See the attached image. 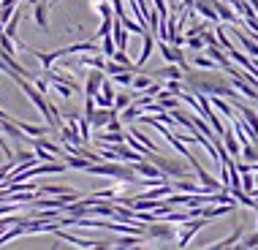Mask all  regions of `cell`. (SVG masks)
Instances as JSON below:
<instances>
[{"label":"cell","instance_id":"obj_1","mask_svg":"<svg viewBox=\"0 0 258 250\" xmlns=\"http://www.w3.org/2000/svg\"><path fill=\"white\" fill-rule=\"evenodd\" d=\"M182 85H185L187 93H193V95L204 93V95H220V98H236L231 79L223 76L220 71H212V68H204V71H190V68H185Z\"/></svg>","mask_w":258,"mask_h":250},{"label":"cell","instance_id":"obj_2","mask_svg":"<svg viewBox=\"0 0 258 250\" xmlns=\"http://www.w3.org/2000/svg\"><path fill=\"white\" fill-rule=\"evenodd\" d=\"M90 174H98V177H111L117 182H128V185H136L139 174L134 171L131 163H122V161H98V163H87Z\"/></svg>","mask_w":258,"mask_h":250},{"label":"cell","instance_id":"obj_3","mask_svg":"<svg viewBox=\"0 0 258 250\" xmlns=\"http://www.w3.org/2000/svg\"><path fill=\"white\" fill-rule=\"evenodd\" d=\"M147 161L155 163L166 177H190V169H187L182 161H177V158H166V155H158V152H152Z\"/></svg>","mask_w":258,"mask_h":250},{"label":"cell","instance_id":"obj_4","mask_svg":"<svg viewBox=\"0 0 258 250\" xmlns=\"http://www.w3.org/2000/svg\"><path fill=\"white\" fill-rule=\"evenodd\" d=\"M144 234H147L150 239H163V242H171L174 237H177L174 226L169 223V220H163V218H158V220H152V223L144 226Z\"/></svg>","mask_w":258,"mask_h":250},{"label":"cell","instance_id":"obj_5","mask_svg":"<svg viewBox=\"0 0 258 250\" xmlns=\"http://www.w3.org/2000/svg\"><path fill=\"white\" fill-rule=\"evenodd\" d=\"M187 228H182L179 231V237H177V247H187L190 245V239L199 234V228H204V226H209V218H204V215H199V218H193V220H187Z\"/></svg>","mask_w":258,"mask_h":250},{"label":"cell","instance_id":"obj_6","mask_svg":"<svg viewBox=\"0 0 258 250\" xmlns=\"http://www.w3.org/2000/svg\"><path fill=\"white\" fill-rule=\"evenodd\" d=\"M52 234H57L60 239H66L68 245H76V247H109L111 242H103V239H82V237H74V234H68L66 228H54Z\"/></svg>","mask_w":258,"mask_h":250},{"label":"cell","instance_id":"obj_7","mask_svg":"<svg viewBox=\"0 0 258 250\" xmlns=\"http://www.w3.org/2000/svg\"><path fill=\"white\" fill-rule=\"evenodd\" d=\"M160 41V54H163L166 60L169 62H177V66H182V71L187 68V62H185V54H182V49H179V46H174V44H169V41H163V38H158Z\"/></svg>","mask_w":258,"mask_h":250},{"label":"cell","instance_id":"obj_8","mask_svg":"<svg viewBox=\"0 0 258 250\" xmlns=\"http://www.w3.org/2000/svg\"><path fill=\"white\" fill-rule=\"evenodd\" d=\"M220 139H223V142H220V144H223V150H226L231 158H239V152H242V144H239V139L234 136V131H231V128H226V131L220 134Z\"/></svg>","mask_w":258,"mask_h":250},{"label":"cell","instance_id":"obj_9","mask_svg":"<svg viewBox=\"0 0 258 250\" xmlns=\"http://www.w3.org/2000/svg\"><path fill=\"white\" fill-rule=\"evenodd\" d=\"M14 125H17L22 134L27 136H33V139H38V136H46V134H52L54 128H49V125H30V122H22V120H11Z\"/></svg>","mask_w":258,"mask_h":250},{"label":"cell","instance_id":"obj_10","mask_svg":"<svg viewBox=\"0 0 258 250\" xmlns=\"http://www.w3.org/2000/svg\"><path fill=\"white\" fill-rule=\"evenodd\" d=\"M36 6V11H33V19H36V25H38V30H44V33H49V6L44 3V0H38V3H33Z\"/></svg>","mask_w":258,"mask_h":250},{"label":"cell","instance_id":"obj_11","mask_svg":"<svg viewBox=\"0 0 258 250\" xmlns=\"http://www.w3.org/2000/svg\"><path fill=\"white\" fill-rule=\"evenodd\" d=\"M106 79V74H103V68H93L90 71V76H87V82H85V93L87 95H95L101 90V82Z\"/></svg>","mask_w":258,"mask_h":250},{"label":"cell","instance_id":"obj_12","mask_svg":"<svg viewBox=\"0 0 258 250\" xmlns=\"http://www.w3.org/2000/svg\"><path fill=\"white\" fill-rule=\"evenodd\" d=\"M142 36H144V46H142V57H139V62H136V66L144 71V66H147V60H150L152 49H155V36H152L150 30H144Z\"/></svg>","mask_w":258,"mask_h":250},{"label":"cell","instance_id":"obj_13","mask_svg":"<svg viewBox=\"0 0 258 250\" xmlns=\"http://www.w3.org/2000/svg\"><path fill=\"white\" fill-rule=\"evenodd\" d=\"M152 79H182V66H177V62H169L166 68H158Z\"/></svg>","mask_w":258,"mask_h":250},{"label":"cell","instance_id":"obj_14","mask_svg":"<svg viewBox=\"0 0 258 250\" xmlns=\"http://www.w3.org/2000/svg\"><path fill=\"white\" fill-rule=\"evenodd\" d=\"M95 139L103 144H120V142H125V131H103L101 128V134H95Z\"/></svg>","mask_w":258,"mask_h":250},{"label":"cell","instance_id":"obj_15","mask_svg":"<svg viewBox=\"0 0 258 250\" xmlns=\"http://www.w3.org/2000/svg\"><path fill=\"white\" fill-rule=\"evenodd\" d=\"M239 239H242V226H236L234 231H231V237H226V239H220V242H207V245H201V247H231Z\"/></svg>","mask_w":258,"mask_h":250},{"label":"cell","instance_id":"obj_16","mask_svg":"<svg viewBox=\"0 0 258 250\" xmlns=\"http://www.w3.org/2000/svg\"><path fill=\"white\" fill-rule=\"evenodd\" d=\"M209 103H212V109H218L220 114H226L228 120L234 117V106H231V103H226V101L220 98V95H209Z\"/></svg>","mask_w":258,"mask_h":250},{"label":"cell","instance_id":"obj_17","mask_svg":"<svg viewBox=\"0 0 258 250\" xmlns=\"http://www.w3.org/2000/svg\"><path fill=\"white\" fill-rule=\"evenodd\" d=\"M128 134L134 136V139H139V142H142V144H144V147H147V150H152V152H155V144H152V139H150L147 134H144L142 128H136L134 122H131V131H128Z\"/></svg>","mask_w":258,"mask_h":250},{"label":"cell","instance_id":"obj_18","mask_svg":"<svg viewBox=\"0 0 258 250\" xmlns=\"http://www.w3.org/2000/svg\"><path fill=\"white\" fill-rule=\"evenodd\" d=\"M239 155L245 158L247 163L258 161V144H255V142H247V144H242V152H239Z\"/></svg>","mask_w":258,"mask_h":250},{"label":"cell","instance_id":"obj_19","mask_svg":"<svg viewBox=\"0 0 258 250\" xmlns=\"http://www.w3.org/2000/svg\"><path fill=\"white\" fill-rule=\"evenodd\" d=\"M131 101H134V95H131V93H117V90H114V101H111V106L120 112V109H125Z\"/></svg>","mask_w":258,"mask_h":250},{"label":"cell","instance_id":"obj_20","mask_svg":"<svg viewBox=\"0 0 258 250\" xmlns=\"http://www.w3.org/2000/svg\"><path fill=\"white\" fill-rule=\"evenodd\" d=\"M76 128H79V136H82V142H90V120L85 114H82V120L76 117Z\"/></svg>","mask_w":258,"mask_h":250},{"label":"cell","instance_id":"obj_21","mask_svg":"<svg viewBox=\"0 0 258 250\" xmlns=\"http://www.w3.org/2000/svg\"><path fill=\"white\" fill-rule=\"evenodd\" d=\"M185 46L187 49H196V52H204V38L201 36H185Z\"/></svg>","mask_w":258,"mask_h":250},{"label":"cell","instance_id":"obj_22","mask_svg":"<svg viewBox=\"0 0 258 250\" xmlns=\"http://www.w3.org/2000/svg\"><path fill=\"white\" fill-rule=\"evenodd\" d=\"M193 66L196 68H218V62H215L212 57H207V54H196V60H193Z\"/></svg>","mask_w":258,"mask_h":250},{"label":"cell","instance_id":"obj_23","mask_svg":"<svg viewBox=\"0 0 258 250\" xmlns=\"http://www.w3.org/2000/svg\"><path fill=\"white\" fill-rule=\"evenodd\" d=\"M14 46H17V44H14L6 33H0V52H3V54H14V52H17Z\"/></svg>","mask_w":258,"mask_h":250},{"label":"cell","instance_id":"obj_24","mask_svg":"<svg viewBox=\"0 0 258 250\" xmlns=\"http://www.w3.org/2000/svg\"><path fill=\"white\" fill-rule=\"evenodd\" d=\"M117 46H114V38H111V33L109 36H103V44H101V54L103 57H111V52H114Z\"/></svg>","mask_w":258,"mask_h":250},{"label":"cell","instance_id":"obj_25","mask_svg":"<svg viewBox=\"0 0 258 250\" xmlns=\"http://www.w3.org/2000/svg\"><path fill=\"white\" fill-rule=\"evenodd\" d=\"M95 9H98L101 19H111V17H114V14H111V6L106 3V0H95Z\"/></svg>","mask_w":258,"mask_h":250},{"label":"cell","instance_id":"obj_26","mask_svg":"<svg viewBox=\"0 0 258 250\" xmlns=\"http://www.w3.org/2000/svg\"><path fill=\"white\" fill-rule=\"evenodd\" d=\"M166 112H171V109H179V98H174V95H166V98H160Z\"/></svg>","mask_w":258,"mask_h":250},{"label":"cell","instance_id":"obj_27","mask_svg":"<svg viewBox=\"0 0 258 250\" xmlns=\"http://www.w3.org/2000/svg\"><path fill=\"white\" fill-rule=\"evenodd\" d=\"M236 247H258V231L250 234V237H245V239H239V245H236Z\"/></svg>","mask_w":258,"mask_h":250},{"label":"cell","instance_id":"obj_28","mask_svg":"<svg viewBox=\"0 0 258 250\" xmlns=\"http://www.w3.org/2000/svg\"><path fill=\"white\" fill-rule=\"evenodd\" d=\"M111 19H114V17H111ZM111 19H101V27H98V33H95L98 38H103V36H109V33H111Z\"/></svg>","mask_w":258,"mask_h":250},{"label":"cell","instance_id":"obj_29","mask_svg":"<svg viewBox=\"0 0 258 250\" xmlns=\"http://www.w3.org/2000/svg\"><path fill=\"white\" fill-rule=\"evenodd\" d=\"M52 85H54V90H57L62 98H71V95H74V90L68 87V85H62V82H52Z\"/></svg>","mask_w":258,"mask_h":250},{"label":"cell","instance_id":"obj_30","mask_svg":"<svg viewBox=\"0 0 258 250\" xmlns=\"http://www.w3.org/2000/svg\"><path fill=\"white\" fill-rule=\"evenodd\" d=\"M253 182H255V185H258V171H255V174H253Z\"/></svg>","mask_w":258,"mask_h":250}]
</instances>
